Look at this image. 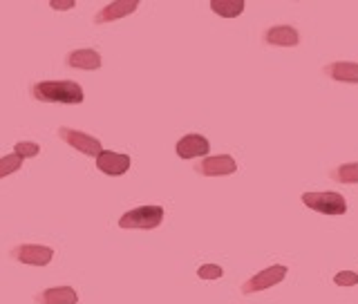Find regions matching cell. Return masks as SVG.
<instances>
[{
	"mask_svg": "<svg viewBox=\"0 0 358 304\" xmlns=\"http://www.w3.org/2000/svg\"><path fill=\"white\" fill-rule=\"evenodd\" d=\"M59 137L67 143L72 145V148H76L78 152H83L87 157H96L103 152V145H101V141L96 137H92V134L87 132H81V130H74V128H59Z\"/></svg>",
	"mask_w": 358,
	"mask_h": 304,
	"instance_id": "obj_4",
	"label": "cell"
},
{
	"mask_svg": "<svg viewBox=\"0 0 358 304\" xmlns=\"http://www.w3.org/2000/svg\"><path fill=\"white\" fill-rule=\"evenodd\" d=\"M34 300H36V304H76L78 296L72 287H52L34 296Z\"/></svg>",
	"mask_w": 358,
	"mask_h": 304,
	"instance_id": "obj_12",
	"label": "cell"
},
{
	"mask_svg": "<svg viewBox=\"0 0 358 304\" xmlns=\"http://www.w3.org/2000/svg\"><path fill=\"white\" fill-rule=\"evenodd\" d=\"M285 277H287V266H282V264L268 266V268H264V271L257 273V275H253L251 280H246V282L242 284V294L251 296V294H257V291H266L268 287L280 284Z\"/></svg>",
	"mask_w": 358,
	"mask_h": 304,
	"instance_id": "obj_5",
	"label": "cell"
},
{
	"mask_svg": "<svg viewBox=\"0 0 358 304\" xmlns=\"http://www.w3.org/2000/svg\"><path fill=\"white\" fill-rule=\"evenodd\" d=\"M331 177L341 184H358V161L336 168V171L331 173Z\"/></svg>",
	"mask_w": 358,
	"mask_h": 304,
	"instance_id": "obj_16",
	"label": "cell"
},
{
	"mask_svg": "<svg viewBox=\"0 0 358 304\" xmlns=\"http://www.w3.org/2000/svg\"><path fill=\"white\" fill-rule=\"evenodd\" d=\"M164 222V208L162 206H139L126 212L119 219L121 229H139V231H152Z\"/></svg>",
	"mask_w": 358,
	"mask_h": 304,
	"instance_id": "obj_2",
	"label": "cell"
},
{
	"mask_svg": "<svg viewBox=\"0 0 358 304\" xmlns=\"http://www.w3.org/2000/svg\"><path fill=\"white\" fill-rule=\"evenodd\" d=\"M20 166H22V159L18 154H7V157H3L0 159V179L3 177H7V175H14V173H18L20 171Z\"/></svg>",
	"mask_w": 358,
	"mask_h": 304,
	"instance_id": "obj_17",
	"label": "cell"
},
{
	"mask_svg": "<svg viewBox=\"0 0 358 304\" xmlns=\"http://www.w3.org/2000/svg\"><path fill=\"white\" fill-rule=\"evenodd\" d=\"M41 145L34 141H20L14 145V154H18L20 159H31V157H38Z\"/></svg>",
	"mask_w": 358,
	"mask_h": 304,
	"instance_id": "obj_18",
	"label": "cell"
},
{
	"mask_svg": "<svg viewBox=\"0 0 358 304\" xmlns=\"http://www.w3.org/2000/svg\"><path fill=\"white\" fill-rule=\"evenodd\" d=\"M324 74L341 83H358V63H352V61L329 63L324 67Z\"/></svg>",
	"mask_w": 358,
	"mask_h": 304,
	"instance_id": "obj_14",
	"label": "cell"
},
{
	"mask_svg": "<svg viewBox=\"0 0 358 304\" xmlns=\"http://www.w3.org/2000/svg\"><path fill=\"white\" fill-rule=\"evenodd\" d=\"M222 275H224V271L217 264H204L197 268V277H201V280H220Z\"/></svg>",
	"mask_w": 358,
	"mask_h": 304,
	"instance_id": "obj_19",
	"label": "cell"
},
{
	"mask_svg": "<svg viewBox=\"0 0 358 304\" xmlns=\"http://www.w3.org/2000/svg\"><path fill=\"white\" fill-rule=\"evenodd\" d=\"M210 9L215 11L217 16L235 18L244 11V3L242 0H210Z\"/></svg>",
	"mask_w": 358,
	"mask_h": 304,
	"instance_id": "obj_15",
	"label": "cell"
},
{
	"mask_svg": "<svg viewBox=\"0 0 358 304\" xmlns=\"http://www.w3.org/2000/svg\"><path fill=\"white\" fill-rule=\"evenodd\" d=\"M175 152L182 159H195V157H204L206 152H210V143L201 134H186L177 141Z\"/></svg>",
	"mask_w": 358,
	"mask_h": 304,
	"instance_id": "obj_9",
	"label": "cell"
},
{
	"mask_svg": "<svg viewBox=\"0 0 358 304\" xmlns=\"http://www.w3.org/2000/svg\"><path fill=\"white\" fill-rule=\"evenodd\" d=\"M195 171L206 177H224L238 171V164H235L231 154H217V157H206L204 161H199Z\"/></svg>",
	"mask_w": 358,
	"mask_h": 304,
	"instance_id": "obj_7",
	"label": "cell"
},
{
	"mask_svg": "<svg viewBox=\"0 0 358 304\" xmlns=\"http://www.w3.org/2000/svg\"><path fill=\"white\" fill-rule=\"evenodd\" d=\"M96 168L103 175H110V177L126 175L128 168H130V157L128 154H121V152L103 150V152L96 157Z\"/></svg>",
	"mask_w": 358,
	"mask_h": 304,
	"instance_id": "obj_8",
	"label": "cell"
},
{
	"mask_svg": "<svg viewBox=\"0 0 358 304\" xmlns=\"http://www.w3.org/2000/svg\"><path fill=\"white\" fill-rule=\"evenodd\" d=\"M9 255L29 266H48L54 260V251L50 246H41V244H20L16 249H11Z\"/></svg>",
	"mask_w": 358,
	"mask_h": 304,
	"instance_id": "obj_6",
	"label": "cell"
},
{
	"mask_svg": "<svg viewBox=\"0 0 358 304\" xmlns=\"http://www.w3.org/2000/svg\"><path fill=\"white\" fill-rule=\"evenodd\" d=\"M137 9H139L137 0H115V3H108L103 9L99 11V14L94 16V22L96 25H106V22L130 16L132 11H137Z\"/></svg>",
	"mask_w": 358,
	"mask_h": 304,
	"instance_id": "obj_10",
	"label": "cell"
},
{
	"mask_svg": "<svg viewBox=\"0 0 358 304\" xmlns=\"http://www.w3.org/2000/svg\"><path fill=\"white\" fill-rule=\"evenodd\" d=\"M302 204L322 215H343L347 210V201L341 193H305Z\"/></svg>",
	"mask_w": 358,
	"mask_h": 304,
	"instance_id": "obj_3",
	"label": "cell"
},
{
	"mask_svg": "<svg viewBox=\"0 0 358 304\" xmlns=\"http://www.w3.org/2000/svg\"><path fill=\"white\" fill-rule=\"evenodd\" d=\"M334 282L338 284V287H354V284H358V273H352V271H341V273H336Z\"/></svg>",
	"mask_w": 358,
	"mask_h": 304,
	"instance_id": "obj_20",
	"label": "cell"
},
{
	"mask_svg": "<svg viewBox=\"0 0 358 304\" xmlns=\"http://www.w3.org/2000/svg\"><path fill=\"white\" fill-rule=\"evenodd\" d=\"M31 99L43 101V103H83L85 92L76 81H38L31 85Z\"/></svg>",
	"mask_w": 358,
	"mask_h": 304,
	"instance_id": "obj_1",
	"label": "cell"
},
{
	"mask_svg": "<svg viewBox=\"0 0 358 304\" xmlns=\"http://www.w3.org/2000/svg\"><path fill=\"white\" fill-rule=\"evenodd\" d=\"M65 65L76 67V70H99L101 54L96 50H78L65 56Z\"/></svg>",
	"mask_w": 358,
	"mask_h": 304,
	"instance_id": "obj_13",
	"label": "cell"
},
{
	"mask_svg": "<svg viewBox=\"0 0 358 304\" xmlns=\"http://www.w3.org/2000/svg\"><path fill=\"white\" fill-rule=\"evenodd\" d=\"M74 0H50V7L56 11H65V9H74Z\"/></svg>",
	"mask_w": 358,
	"mask_h": 304,
	"instance_id": "obj_21",
	"label": "cell"
},
{
	"mask_svg": "<svg viewBox=\"0 0 358 304\" xmlns=\"http://www.w3.org/2000/svg\"><path fill=\"white\" fill-rule=\"evenodd\" d=\"M264 43L278 45V48H296L300 43V34L291 25H275L268 31H264Z\"/></svg>",
	"mask_w": 358,
	"mask_h": 304,
	"instance_id": "obj_11",
	"label": "cell"
}]
</instances>
